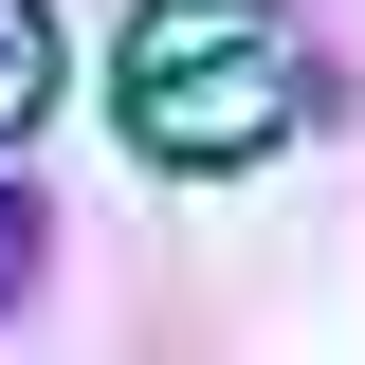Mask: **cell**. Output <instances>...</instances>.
Returning <instances> with one entry per match:
<instances>
[{"label":"cell","mask_w":365,"mask_h":365,"mask_svg":"<svg viewBox=\"0 0 365 365\" xmlns=\"http://www.w3.org/2000/svg\"><path fill=\"white\" fill-rule=\"evenodd\" d=\"M311 110V55L274 0H146L128 19V146L146 165H256Z\"/></svg>","instance_id":"6da1fadb"},{"label":"cell","mask_w":365,"mask_h":365,"mask_svg":"<svg viewBox=\"0 0 365 365\" xmlns=\"http://www.w3.org/2000/svg\"><path fill=\"white\" fill-rule=\"evenodd\" d=\"M37 110H55V19H37V0H0V146L37 128Z\"/></svg>","instance_id":"7a4b0ae2"},{"label":"cell","mask_w":365,"mask_h":365,"mask_svg":"<svg viewBox=\"0 0 365 365\" xmlns=\"http://www.w3.org/2000/svg\"><path fill=\"white\" fill-rule=\"evenodd\" d=\"M37 274H55V201H37V182H19V165H0V311H19Z\"/></svg>","instance_id":"3957f363"}]
</instances>
